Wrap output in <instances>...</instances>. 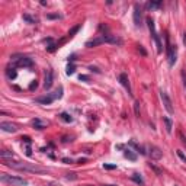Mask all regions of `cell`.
Instances as JSON below:
<instances>
[{
    "mask_svg": "<svg viewBox=\"0 0 186 186\" xmlns=\"http://www.w3.org/2000/svg\"><path fill=\"white\" fill-rule=\"evenodd\" d=\"M176 153H177V156H179V157H180V159H182V160H183V161H185V163H186V156H185V154L182 153L180 150H177Z\"/></svg>",
    "mask_w": 186,
    "mask_h": 186,
    "instance_id": "obj_28",
    "label": "cell"
},
{
    "mask_svg": "<svg viewBox=\"0 0 186 186\" xmlns=\"http://www.w3.org/2000/svg\"><path fill=\"white\" fill-rule=\"evenodd\" d=\"M163 122H164V125H166V131L170 134L172 132V128H173V121L170 119V118H167V116H164Z\"/></svg>",
    "mask_w": 186,
    "mask_h": 186,
    "instance_id": "obj_18",
    "label": "cell"
},
{
    "mask_svg": "<svg viewBox=\"0 0 186 186\" xmlns=\"http://www.w3.org/2000/svg\"><path fill=\"white\" fill-rule=\"evenodd\" d=\"M183 44H185V47H186V32L183 33Z\"/></svg>",
    "mask_w": 186,
    "mask_h": 186,
    "instance_id": "obj_37",
    "label": "cell"
},
{
    "mask_svg": "<svg viewBox=\"0 0 186 186\" xmlns=\"http://www.w3.org/2000/svg\"><path fill=\"white\" fill-rule=\"evenodd\" d=\"M131 179H132L134 182H137L138 185H144V179H142V177L138 175V173H134V175L131 176Z\"/></svg>",
    "mask_w": 186,
    "mask_h": 186,
    "instance_id": "obj_21",
    "label": "cell"
},
{
    "mask_svg": "<svg viewBox=\"0 0 186 186\" xmlns=\"http://www.w3.org/2000/svg\"><path fill=\"white\" fill-rule=\"evenodd\" d=\"M124 156H125L128 160H131V161H135V160H137V154L134 153L131 148H126L125 151H124Z\"/></svg>",
    "mask_w": 186,
    "mask_h": 186,
    "instance_id": "obj_17",
    "label": "cell"
},
{
    "mask_svg": "<svg viewBox=\"0 0 186 186\" xmlns=\"http://www.w3.org/2000/svg\"><path fill=\"white\" fill-rule=\"evenodd\" d=\"M67 179H77V176H76V173H70V175L67 176Z\"/></svg>",
    "mask_w": 186,
    "mask_h": 186,
    "instance_id": "obj_34",
    "label": "cell"
},
{
    "mask_svg": "<svg viewBox=\"0 0 186 186\" xmlns=\"http://www.w3.org/2000/svg\"><path fill=\"white\" fill-rule=\"evenodd\" d=\"M0 157H2V160H7V159L15 157V154L12 153V151H9V150H2L0 151Z\"/></svg>",
    "mask_w": 186,
    "mask_h": 186,
    "instance_id": "obj_19",
    "label": "cell"
},
{
    "mask_svg": "<svg viewBox=\"0 0 186 186\" xmlns=\"http://www.w3.org/2000/svg\"><path fill=\"white\" fill-rule=\"evenodd\" d=\"M150 166H151V169H153V170H154V172H156V173H157V175H161V172H160V170H159V169H157V167H154L153 164H150Z\"/></svg>",
    "mask_w": 186,
    "mask_h": 186,
    "instance_id": "obj_33",
    "label": "cell"
},
{
    "mask_svg": "<svg viewBox=\"0 0 186 186\" xmlns=\"http://www.w3.org/2000/svg\"><path fill=\"white\" fill-rule=\"evenodd\" d=\"M32 125L35 130H44V128H47V125H48V122H45V121H41L39 118H35V119L32 121Z\"/></svg>",
    "mask_w": 186,
    "mask_h": 186,
    "instance_id": "obj_14",
    "label": "cell"
},
{
    "mask_svg": "<svg viewBox=\"0 0 186 186\" xmlns=\"http://www.w3.org/2000/svg\"><path fill=\"white\" fill-rule=\"evenodd\" d=\"M160 99H161V102H163L164 109L167 110L170 115L175 114V108H173V103H172V99L169 98V95L166 92H163V90H160Z\"/></svg>",
    "mask_w": 186,
    "mask_h": 186,
    "instance_id": "obj_5",
    "label": "cell"
},
{
    "mask_svg": "<svg viewBox=\"0 0 186 186\" xmlns=\"http://www.w3.org/2000/svg\"><path fill=\"white\" fill-rule=\"evenodd\" d=\"M0 180L3 182V183L13 185V186H28V180H26V179L19 177V176L6 175V173H2V175H0Z\"/></svg>",
    "mask_w": 186,
    "mask_h": 186,
    "instance_id": "obj_2",
    "label": "cell"
},
{
    "mask_svg": "<svg viewBox=\"0 0 186 186\" xmlns=\"http://www.w3.org/2000/svg\"><path fill=\"white\" fill-rule=\"evenodd\" d=\"M74 71H76V66H74V64H68V66H67L66 73L68 74V76H71V74H74Z\"/></svg>",
    "mask_w": 186,
    "mask_h": 186,
    "instance_id": "obj_22",
    "label": "cell"
},
{
    "mask_svg": "<svg viewBox=\"0 0 186 186\" xmlns=\"http://www.w3.org/2000/svg\"><path fill=\"white\" fill-rule=\"evenodd\" d=\"M31 154H32V151H31V147L28 145V147H26V156H31Z\"/></svg>",
    "mask_w": 186,
    "mask_h": 186,
    "instance_id": "obj_35",
    "label": "cell"
},
{
    "mask_svg": "<svg viewBox=\"0 0 186 186\" xmlns=\"http://www.w3.org/2000/svg\"><path fill=\"white\" fill-rule=\"evenodd\" d=\"M23 21H26L28 23H35V22H37V19H35V17H32L31 15H26V13L23 15Z\"/></svg>",
    "mask_w": 186,
    "mask_h": 186,
    "instance_id": "obj_23",
    "label": "cell"
},
{
    "mask_svg": "<svg viewBox=\"0 0 186 186\" xmlns=\"http://www.w3.org/2000/svg\"><path fill=\"white\" fill-rule=\"evenodd\" d=\"M21 140H22V141H25V142H28V144H31V142H32V140H31L29 137H22Z\"/></svg>",
    "mask_w": 186,
    "mask_h": 186,
    "instance_id": "obj_31",
    "label": "cell"
},
{
    "mask_svg": "<svg viewBox=\"0 0 186 186\" xmlns=\"http://www.w3.org/2000/svg\"><path fill=\"white\" fill-rule=\"evenodd\" d=\"M3 163L19 172H29V173H45L47 172V169L35 163H22V161H12V160H3Z\"/></svg>",
    "mask_w": 186,
    "mask_h": 186,
    "instance_id": "obj_1",
    "label": "cell"
},
{
    "mask_svg": "<svg viewBox=\"0 0 186 186\" xmlns=\"http://www.w3.org/2000/svg\"><path fill=\"white\" fill-rule=\"evenodd\" d=\"M0 128H2V131H5V132H12V134L17 131L16 125H13L12 122H0Z\"/></svg>",
    "mask_w": 186,
    "mask_h": 186,
    "instance_id": "obj_12",
    "label": "cell"
},
{
    "mask_svg": "<svg viewBox=\"0 0 186 186\" xmlns=\"http://www.w3.org/2000/svg\"><path fill=\"white\" fill-rule=\"evenodd\" d=\"M134 108H135V115H140V103H138V102H135V103H134Z\"/></svg>",
    "mask_w": 186,
    "mask_h": 186,
    "instance_id": "obj_29",
    "label": "cell"
},
{
    "mask_svg": "<svg viewBox=\"0 0 186 186\" xmlns=\"http://www.w3.org/2000/svg\"><path fill=\"white\" fill-rule=\"evenodd\" d=\"M130 145H131V147H134V148H135V150L138 151V153L142 154V156H145V154H147V151H145V148L142 147V145H140V144H137L135 141H130Z\"/></svg>",
    "mask_w": 186,
    "mask_h": 186,
    "instance_id": "obj_16",
    "label": "cell"
},
{
    "mask_svg": "<svg viewBox=\"0 0 186 186\" xmlns=\"http://www.w3.org/2000/svg\"><path fill=\"white\" fill-rule=\"evenodd\" d=\"M176 60H177V49L176 45H170L167 44V61H169V66H175Z\"/></svg>",
    "mask_w": 186,
    "mask_h": 186,
    "instance_id": "obj_7",
    "label": "cell"
},
{
    "mask_svg": "<svg viewBox=\"0 0 186 186\" xmlns=\"http://www.w3.org/2000/svg\"><path fill=\"white\" fill-rule=\"evenodd\" d=\"M80 28H82L80 25H76V26H74V28H73V29L70 31V32H68V37H70V38H71V37H74V33H76L77 31L80 29Z\"/></svg>",
    "mask_w": 186,
    "mask_h": 186,
    "instance_id": "obj_25",
    "label": "cell"
},
{
    "mask_svg": "<svg viewBox=\"0 0 186 186\" xmlns=\"http://www.w3.org/2000/svg\"><path fill=\"white\" fill-rule=\"evenodd\" d=\"M147 23H148V29H150V32H151V37H153L156 45H157V52H159V54H161V51H163V45H161V41H160L157 32H156V26H154L153 19H151V17H148Z\"/></svg>",
    "mask_w": 186,
    "mask_h": 186,
    "instance_id": "obj_4",
    "label": "cell"
},
{
    "mask_svg": "<svg viewBox=\"0 0 186 186\" xmlns=\"http://www.w3.org/2000/svg\"><path fill=\"white\" fill-rule=\"evenodd\" d=\"M79 79H80V80H83V82H89V80H90V77L86 76V74H80V76H79Z\"/></svg>",
    "mask_w": 186,
    "mask_h": 186,
    "instance_id": "obj_27",
    "label": "cell"
},
{
    "mask_svg": "<svg viewBox=\"0 0 186 186\" xmlns=\"http://www.w3.org/2000/svg\"><path fill=\"white\" fill-rule=\"evenodd\" d=\"M119 82H121V84H122V86H124V87L128 90V93H130V95H132L131 84H130V80H128V76H126V74H124V73L121 74V76H119Z\"/></svg>",
    "mask_w": 186,
    "mask_h": 186,
    "instance_id": "obj_13",
    "label": "cell"
},
{
    "mask_svg": "<svg viewBox=\"0 0 186 186\" xmlns=\"http://www.w3.org/2000/svg\"><path fill=\"white\" fill-rule=\"evenodd\" d=\"M106 37H108V35H99L98 38L87 41V42H86V47H87V48H93V47H98V45H100V44H105V42H106Z\"/></svg>",
    "mask_w": 186,
    "mask_h": 186,
    "instance_id": "obj_10",
    "label": "cell"
},
{
    "mask_svg": "<svg viewBox=\"0 0 186 186\" xmlns=\"http://www.w3.org/2000/svg\"><path fill=\"white\" fill-rule=\"evenodd\" d=\"M37 87H38V83H37V80H35V82L31 83V86H29V90H33V89H37Z\"/></svg>",
    "mask_w": 186,
    "mask_h": 186,
    "instance_id": "obj_30",
    "label": "cell"
},
{
    "mask_svg": "<svg viewBox=\"0 0 186 186\" xmlns=\"http://www.w3.org/2000/svg\"><path fill=\"white\" fill-rule=\"evenodd\" d=\"M61 96H63V87L57 89L54 93H48V95H45V96H39V98L35 99V102L39 105H51L55 99H60Z\"/></svg>",
    "mask_w": 186,
    "mask_h": 186,
    "instance_id": "obj_3",
    "label": "cell"
},
{
    "mask_svg": "<svg viewBox=\"0 0 186 186\" xmlns=\"http://www.w3.org/2000/svg\"><path fill=\"white\" fill-rule=\"evenodd\" d=\"M63 161H64V163H67V164L73 163V160H71V159H63Z\"/></svg>",
    "mask_w": 186,
    "mask_h": 186,
    "instance_id": "obj_36",
    "label": "cell"
},
{
    "mask_svg": "<svg viewBox=\"0 0 186 186\" xmlns=\"http://www.w3.org/2000/svg\"><path fill=\"white\" fill-rule=\"evenodd\" d=\"M12 61H13V64L16 67H32L33 66L32 58H29V57H13Z\"/></svg>",
    "mask_w": 186,
    "mask_h": 186,
    "instance_id": "obj_6",
    "label": "cell"
},
{
    "mask_svg": "<svg viewBox=\"0 0 186 186\" xmlns=\"http://www.w3.org/2000/svg\"><path fill=\"white\" fill-rule=\"evenodd\" d=\"M47 17H48V19H58V15H47Z\"/></svg>",
    "mask_w": 186,
    "mask_h": 186,
    "instance_id": "obj_32",
    "label": "cell"
},
{
    "mask_svg": "<svg viewBox=\"0 0 186 186\" xmlns=\"http://www.w3.org/2000/svg\"><path fill=\"white\" fill-rule=\"evenodd\" d=\"M103 169H106V170H114V169H116V166H115V164H103Z\"/></svg>",
    "mask_w": 186,
    "mask_h": 186,
    "instance_id": "obj_26",
    "label": "cell"
},
{
    "mask_svg": "<svg viewBox=\"0 0 186 186\" xmlns=\"http://www.w3.org/2000/svg\"><path fill=\"white\" fill-rule=\"evenodd\" d=\"M54 83V74H52V70H47L45 73V80H44V87L48 90Z\"/></svg>",
    "mask_w": 186,
    "mask_h": 186,
    "instance_id": "obj_11",
    "label": "cell"
},
{
    "mask_svg": "<svg viewBox=\"0 0 186 186\" xmlns=\"http://www.w3.org/2000/svg\"><path fill=\"white\" fill-rule=\"evenodd\" d=\"M161 6V2H150V3H147V7H150V9H156V7H160Z\"/></svg>",
    "mask_w": 186,
    "mask_h": 186,
    "instance_id": "obj_24",
    "label": "cell"
},
{
    "mask_svg": "<svg viewBox=\"0 0 186 186\" xmlns=\"http://www.w3.org/2000/svg\"><path fill=\"white\" fill-rule=\"evenodd\" d=\"M105 186H115V185H105Z\"/></svg>",
    "mask_w": 186,
    "mask_h": 186,
    "instance_id": "obj_39",
    "label": "cell"
},
{
    "mask_svg": "<svg viewBox=\"0 0 186 186\" xmlns=\"http://www.w3.org/2000/svg\"><path fill=\"white\" fill-rule=\"evenodd\" d=\"M60 118L64 122H73V116L70 115V114H67V112H63V114H60Z\"/></svg>",
    "mask_w": 186,
    "mask_h": 186,
    "instance_id": "obj_20",
    "label": "cell"
},
{
    "mask_svg": "<svg viewBox=\"0 0 186 186\" xmlns=\"http://www.w3.org/2000/svg\"><path fill=\"white\" fill-rule=\"evenodd\" d=\"M147 154L153 160H160L161 157H163V151H161L157 145H148V153Z\"/></svg>",
    "mask_w": 186,
    "mask_h": 186,
    "instance_id": "obj_8",
    "label": "cell"
},
{
    "mask_svg": "<svg viewBox=\"0 0 186 186\" xmlns=\"http://www.w3.org/2000/svg\"><path fill=\"white\" fill-rule=\"evenodd\" d=\"M134 23H135V26L142 25V12L140 5H134Z\"/></svg>",
    "mask_w": 186,
    "mask_h": 186,
    "instance_id": "obj_9",
    "label": "cell"
},
{
    "mask_svg": "<svg viewBox=\"0 0 186 186\" xmlns=\"http://www.w3.org/2000/svg\"><path fill=\"white\" fill-rule=\"evenodd\" d=\"M6 76H7V79H9V80L16 79L17 73H16V70H15V67H7V68H6Z\"/></svg>",
    "mask_w": 186,
    "mask_h": 186,
    "instance_id": "obj_15",
    "label": "cell"
},
{
    "mask_svg": "<svg viewBox=\"0 0 186 186\" xmlns=\"http://www.w3.org/2000/svg\"><path fill=\"white\" fill-rule=\"evenodd\" d=\"M183 84H185V87H186V79L183 77Z\"/></svg>",
    "mask_w": 186,
    "mask_h": 186,
    "instance_id": "obj_38",
    "label": "cell"
}]
</instances>
